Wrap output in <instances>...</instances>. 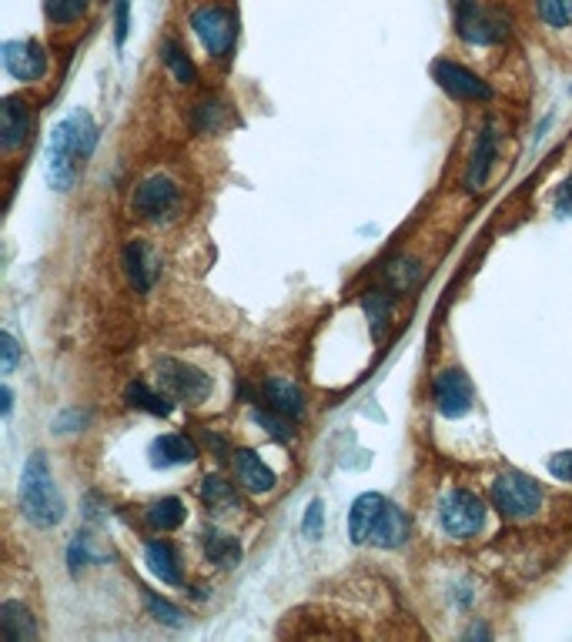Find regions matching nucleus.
Listing matches in <instances>:
<instances>
[{
  "label": "nucleus",
  "mask_w": 572,
  "mask_h": 642,
  "mask_svg": "<svg viewBox=\"0 0 572 642\" xmlns=\"http://www.w3.org/2000/svg\"><path fill=\"white\" fill-rule=\"evenodd\" d=\"M98 144V124L88 111H74L68 114L58 128L54 137L48 144V177L58 191H68L78 177V161L88 157Z\"/></svg>",
  "instance_id": "f257e3e1"
},
{
  "label": "nucleus",
  "mask_w": 572,
  "mask_h": 642,
  "mask_svg": "<svg viewBox=\"0 0 572 642\" xmlns=\"http://www.w3.org/2000/svg\"><path fill=\"white\" fill-rule=\"evenodd\" d=\"M21 512L38 526V529H51L61 522L64 516V502L58 496L54 476L48 469V459L38 452L28 459L24 476H21Z\"/></svg>",
  "instance_id": "f03ea898"
},
{
  "label": "nucleus",
  "mask_w": 572,
  "mask_h": 642,
  "mask_svg": "<svg viewBox=\"0 0 572 642\" xmlns=\"http://www.w3.org/2000/svg\"><path fill=\"white\" fill-rule=\"evenodd\" d=\"M492 506L505 519H529L542 506V489L522 472H505L492 482Z\"/></svg>",
  "instance_id": "7ed1b4c3"
},
{
  "label": "nucleus",
  "mask_w": 572,
  "mask_h": 642,
  "mask_svg": "<svg viewBox=\"0 0 572 642\" xmlns=\"http://www.w3.org/2000/svg\"><path fill=\"white\" fill-rule=\"evenodd\" d=\"M439 522L452 539H472L486 526V506L479 496H472L466 489H452L439 502Z\"/></svg>",
  "instance_id": "20e7f679"
},
{
  "label": "nucleus",
  "mask_w": 572,
  "mask_h": 642,
  "mask_svg": "<svg viewBox=\"0 0 572 642\" xmlns=\"http://www.w3.org/2000/svg\"><path fill=\"white\" fill-rule=\"evenodd\" d=\"M157 381L177 401H205L212 395V378L202 368L187 365V361H177V358H161Z\"/></svg>",
  "instance_id": "39448f33"
},
{
  "label": "nucleus",
  "mask_w": 572,
  "mask_h": 642,
  "mask_svg": "<svg viewBox=\"0 0 572 642\" xmlns=\"http://www.w3.org/2000/svg\"><path fill=\"white\" fill-rule=\"evenodd\" d=\"M134 211L147 222H164L177 211V184L167 174H151L134 191Z\"/></svg>",
  "instance_id": "423d86ee"
},
{
  "label": "nucleus",
  "mask_w": 572,
  "mask_h": 642,
  "mask_svg": "<svg viewBox=\"0 0 572 642\" xmlns=\"http://www.w3.org/2000/svg\"><path fill=\"white\" fill-rule=\"evenodd\" d=\"M191 28L202 38V44L208 48L212 58H225L232 48H235V18L225 11V8H202L191 14Z\"/></svg>",
  "instance_id": "0eeeda50"
},
{
  "label": "nucleus",
  "mask_w": 572,
  "mask_h": 642,
  "mask_svg": "<svg viewBox=\"0 0 572 642\" xmlns=\"http://www.w3.org/2000/svg\"><path fill=\"white\" fill-rule=\"evenodd\" d=\"M432 395H436V408L446 415V418H462L472 401H476V391H472V381L466 378V371L459 368H449L436 378L432 385Z\"/></svg>",
  "instance_id": "6e6552de"
},
{
  "label": "nucleus",
  "mask_w": 572,
  "mask_h": 642,
  "mask_svg": "<svg viewBox=\"0 0 572 642\" xmlns=\"http://www.w3.org/2000/svg\"><path fill=\"white\" fill-rule=\"evenodd\" d=\"M432 74H436L439 88H442L446 94H452L456 101H486V98L492 94L486 81H479L472 71H466V68H459V64H452V61H439V64L432 68Z\"/></svg>",
  "instance_id": "1a4fd4ad"
},
{
  "label": "nucleus",
  "mask_w": 572,
  "mask_h": 642,
  "mask_svg": "<svg viewBox=\"0 0 572 642\" xmlns=\"http://www.w3.org/2000/svg\"><path fill=\"white\" fill-rule=\"evenodd\" d=\"M4 68L18 81H41L48 71V54L38 41H8L4 44Z\"/></svg>",
  "instance_id": "9d476101"
},
{
  "label": "nucleus",
  "mask_w": 572,
  "mask_h": 642,
  "mask_svg": "<svg viewBox=\"0 0 572 642\" xmlns=\"http://www.w3.org/2000/svg\"><path fill=\"white\" fill-rule=\"evenodd\" d=\"M124 272H127V282L134 285V292L147 295L157 272H161V258L147 242H131L124 248Z\"/></svg>",
  "instance_id": "9b49d317"
},
{
  "label": "nucleus",
  "mask_w": 572,
  "mask_h": 642,
  "mask_svg": "<svg viewBox=\"0 0 572 642\" xmlns=\"http://www.w3.org/2000/svg\"><path fill=\"white\" fill-rule=\"evenodd\" d=\"M31 131V111L21 98H8L4 108H0V144L4 151H14L28 141Z\"/></svg>",
  "instance_id": "f8f14e48"
},
{
  "label": "nucleus",
  "mask_w": 572,
  "mask_h": 642,
  "mask_svg": "<svg viewBox=\"0 0 572 642\" xmlns=\"http://www.w3.org/2000/svg\"><path fill=\"white\" fill-rule=\"evenodd\" d=\"M406 536H409V519H406V512H402L399 506L386 502V506H381V516H378L368 542H375V546H381V549H399V546L406 542Z\"/></svg>",
  "instance_id": "ddd939ff"
},
{
  "label": "nucleus",
  "mask_w": 572,
  "mask_h": 642,
  "mask_svg": "<svg viewBox=\"0 0 572 642\" xmlns=\"http://www.w3.org/2000/svg\"><path fill=\"white\" fill-rule=\"evenodd\" d=\"M265 398H268V408L278 411L282 418H302L305 415V391L292 378H268Z\"/></svg>",
  "instance_id": "4468645a"
},
{
  "label": "nucleus",
  "mask_w": 572,
  "mask_h": 642,
  "mask_svg": "<svg viewBox=\"0 0 572 642\" xmlns=\"http://www.w3.org/2000/svg\"><path fill=\"white\" fill-rule=\"evenodd\" d=\"M381 506H386V499L375 496V492H365L355 499L351 506V516H348V532H351V542H368L371 539V529L381 516Z\"/></svg>",
  "instance_id": "2eb2a0df"
},
{
  "label": "nucleus",
  "mask_w": 572,
  "mask_h": 642,
  "mask_svg": "<svg viewBox=\"0 0 572 642\" xmlns=\"http://www.w3.org/2000/svg\"><path fill=\"white\" fill-rule=\"evenodd\" d=\"M198 459V449L191 439L184 436H161L154 446H151V462L157 469H171V466H184V462H195Z\"/></svg>",
  "instance_id": "dca6fc26"
},
{
  "label": "nucleus",
  "mask_w": 572,
  "mask_h": 642,
  "mask_svg": "<svg viewBox=\"0 0 572 642\" xmlns=\"http://www.w3.org/2000/svg\"><path fill=\"white\" fill-rule=\"evenodd\" d=\"M0 632H4L11 642H31L38 635L31 609L24 602H14V599L0 605Z\"/></svg>",
  "instance_id": "f3484780"
},
{
  "label": "nucleus",
  "mask_w": 572,
  "mask_h": 642,
  "mask_svg": "<svg viewBox=\"0 0 572 642\" xmlns=\"http://www.w3.org/2000/svg\"><path fill=\"white\" fill-rule=\"evenodd\" d=\"M459 14V34L469 41V44H492L502 38L499 24L476 4V8H466V11H456Z\"/></svg>",
  "instance_id": "a211bd4d"
},
{
  "label": "nucleus",
  "mask_w": 572,
  "mask_h": 642,
  "mask_svg": "<svg viewBox=\"0 0 572 642\" xmlns=\"http://www.w3.org/2000/svg\"><path fill=\"white\" fill-rule=\"evenodd\" d=\"M235 472H238V482L248 489V492H255V496H262V492H268L272 486H275V472L255 456V452H235Z\"/></svg>",
  "instance_id": "6ab92c4d"
},
{
  "label": "nucleus",
  "mask_w": 572,
  "mask_h": 642,
  "mask_svg": "<svg viewBox=\"0 0 572 642\" xmlns=\"http://www.w3.org/2000/svg\"><path fill=\"white\" fill-rule=\"evenodd\" d=\"M144 562H147V569H151L164 585H181V565H177L174 549H171L167 542H161V539L147 542V546H144Z\"/></svg>",
  "instance_id": "aec40b11"
},
{
  "label": "nucleus",
  "mask_w": 572,
  "mask_h": 642,
  "mask_svg": "<svg viewBox=\"0 0 572 642\" xmlns=\"http://www.w3.org/2000/svg\"><path fill=\"white\" fill-rule=\"evenodd\" d=\"M184 522V506L181 499H161L147 509V526L157 532H171Z\"/></svg>",
  "instance_id": "412c9836"
},
{
  "label": "nucleus",
  "mask_w": 572,
  "mask_h": 642,
  "mask_svg": "<svg viewBox=\"0 0 572 642\" xmlns=\"http://www.w3.org/2000/svg\"><path fill=\"white\" fill-rule=\"evenodd\" d=\"M205 556L218 565H235L242 559V546L225 532H205Z\"/></svg>",
  "instance_id": "4be33fe9"
},
{
  "label": "nucleus",
  "mask_w": 572,
  "mask_h": 642,
  "mask_svg": "<svg viewBox=\"0 0 572 642\" xmlns=\"http://www.w3.org/2000/svg\"><path fill=\"white\" fill-rule=\"evenodd\" d=\"M202 499H205V506L212 509V512H232L235 506H238V496H235V489L225 482V479H205V486H202Z\"/></svg>",
  "instance_id": "5701e85b"
},
{
  "label": "nucleus",
  "mask_w": 572,
  "mask_h": 642,
  "mask_svg": "<svg viewBox=\"0 0 572 642\" xmlns=\"http://www.w3.org/2000/svg\"><path fill=\"white\" fill-rule=\"evenodd\" d=\"M492 154H496V137H492V131H486L482 141H479V147H476V154H472V164H469V187H472V191H479V184L486 181L489 164H492Z\"/></svg>",
  "instance_id": "b1692460"
},
{
  "label": "nucleus",
  "mask_w": 572,
  "mask_h": 642,
  "mask_svg": "<svg viewBox=\"0 0 572 642\" xmlns=\"http://www.w3.org/2000/svg\"><path fill=\"white\" fill-rule=\"evenodd\" d=\"M127 401L134 405V408H144V411H151V415H167L171 411V405L164 401V395H154L144 381H134V385H127Z\"/></svg>",
  "instance_id": "393cba45"
},
{
  "label": "nucleus",
  "mask_w": 572,
  "mask_h": 642,
  "mask_svg": "<svg viewBox=\"0 0 572 642\" xmlns=\"http://www.w3.org/2000/svg\"><path fill=\"white\" fill-rule=\"evenodd\" d=\"M91 0H44V14L54 24H71L88 11Z\"/></svg>",
  "instance_id": "a878e982"
},
{
  "label": "nucleus",
  "mask_w": 572,
  "mask_h": 642,
  "mask_svg": "<svg viewBox=\"0 0 572 642\" xmlns=\"http://www.w3.org/2000/svg\"><path fill=\"white\" fill-rule=\"evenodd\" d=\"M539 18L549 28H569L572 24V0H535Z\"/></svg>",
  "instance_id": "bb28decb"
},
{
  "label": "nucleus",
  "mask_w": 572,
  "mask_h": 642,
  "mask_svg": "<svg viewBox=\"0 0 572 642\" xmlns=\"http://www.w3.org/2000/svg\"><path fill=\"white\" fill-rule=\"evenodd\" d=\"M164 64L171 68V74H174L181 84H191V81H195V64L187 61V54H184L174 41L164 44Z\"/></svg>",
  "instance_id": "cd10ccee"
},
{
  "label": "nucleus",
  "mask_w": 572,
  "mask_h": 642,
  "mask_svg": "<svg viewBox=\"0 0 572 642\" xmlns=\"http://www.w3.org/2000/svg\"><path fill=\"white\" fill-rule=\"evenodd\" d=\"M144 602H147V609L154 612V619H157V622H167V625H181V622H184V619H181V612H177L171 602H164V599H157V595H151V592L144 595Z\"/></svg>",
  "instance_id": "c85d7f7f"
},
{
  "label": "nucleus",
  "mask_w": 572,
  "mask_h": 642,
  "mask_svg": "<svg viewBox=\"0 0 572 642\" xmlns=\"http://www.w3.org/2000/svg\"><path fill=\"white\" fill-rule=\"evenodd\" d=\"M302 529H305V536H311V539H318V536H321V529H325V506H321V499H315V502L308 506Z\"/></svg>",
  "instance_id": "c756f323"
},
{
  "label": "nucleus",
  "mask_w": 572,
  "mask_h": 642,
  "mask_svg": "<svg viewBox=\"0 0 572 642\" xmlns=\"http://www.w3.org/2000/svg\"><path fill=\"white\" fill-rule=\"evenodd\" d=\"M255 421H262V425H265V432H272L278 442H285V439L292 436V432H288V425H285L288 418H278V411H275V415H268V411H255Z\"/></svg>",
  "instance_id": "7c9ffc66"
},
{
  "label": "nucleus",
  "mask_w": 572,
  "mask_h": 642,
  "mask_svg": "<svg viewBox=\"0 0 572 642\" xmlns=\"http://www.w3.org/2000/svg\"><path fill=\"white\" fill-rule=\"evenodd\" d=\"M549 472L559 479V482H572V452H559L549 459Z\"/></svg>",
  "instance_id": "2f4dec72"
},
{
  "label": "nucleus",
  "mask_w": 572,
  "mask_h": 642,
  "mask_svg": "<svg viewBox=\"0 0 572 642\" xmlns=\"http://www.w3.org/2000/svg\"><path fill=\"white\" fill-rule=\"evenodd\" d=\"M0 351H4V365H0V371L11 375L14 365H18V342L11 335H0Z\"/></svg>",
  "instance_id": "473e14b6"
},
{
  "label": "nucleus",
  "mask_w": 572,
  "mask_h": 642,
  "mask_svg": "<svg viewBox=\"0 0 572 642\" xmlns=\"http://www.w3.org/2000/svg\"><path fill=\"white\" fill-rule=\"evenodd\" d=\"M555 207H559V214L572 218V177L562 181V187H559V194H555Z\"/></svg>",
  "instance_id": "72a5a7b5"
},
{
  "label": "nucleus",
  "mask_w": 572,
  "mask_h": 642,
  "mask_svg": "<svg viewBox=\"0 0 572 642\" xmlns=\"http://www.w3.org/2000/svg\"><path fill=\"white\" fill-rule=\"evenodd\" d=\"M127 38V0H118V44Z\"/></svg>",
  "instance_id": "f704fd0d"
},
{
  "label": "nucleus",
  "mask_w": 572,
  "mask_h": 642,
  "mask_svg": "<svg viewBox=\"0 0 572 642\" xmlns=\"http://www.w3.org/2000/svg\"><path fill=\"white\" fill-rule=\"evenodd\" d=\"M452 4H456V11H466V8H476L479 0H452Z\"/></svg>",
  "instance_id": "c9c22d12"
},
{
  "label": "nucleus",
  "mask_w": 572,
  "mask_h": 642,
  "mask_svg": "<svg viewBox=\"0 0 572 642\" xmlns=\"http://www.w3.org/2000/svg\"><path fill=\"white\" fill-rule=\"evenodd\" d=\"M4 415H11V388H4Z\"/></svg>",
  "instance_id": "e433bc0d"
}]
</instances>
